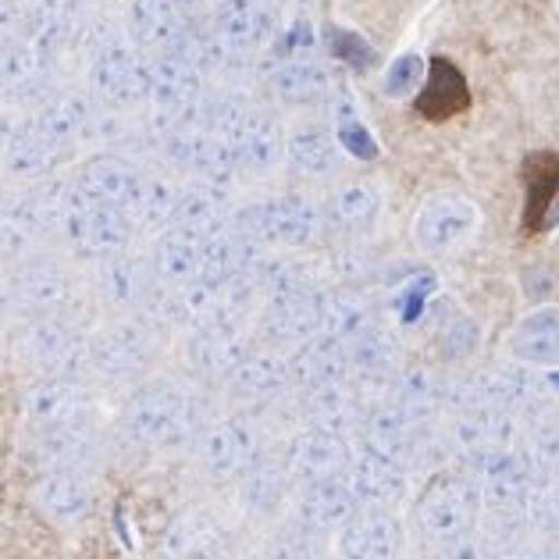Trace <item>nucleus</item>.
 I'll use <instances>...</instances> for the list:
<instances>
[{
  "instance_id": "nucleus-31",
  "label": "nucleus",
  "mask_w": 559,
  "mask_h": 559,
  "mask_svg": "<svg viewBox=\"0 0 559 559\" xmlns=\"http://www.w3.org/2000/svg\"><path fill=\"white\" fill-rule=\"evenodd\" d=\"M524 420V435H521V456L527 460V467L538 477H552L559 474V411L556 406H535Z\"/></svg>"
},
{
  "instance_id": "nucleus-26",
  "label": "nucleus",
  "mask_w": 559,
  "mask_h": 559,
  "mask_svg": "<svg viewBox=\"0 0 559 559\" xmlns=\"http://www.w3.org/2000/svg\"><path fill=\"white\" fill-rule=\"evenodd\" d=\"M36 507L44 510L50 521H79L93 507V481L86 471H47L36 485Z\"/></svg>"
},
{
  "instance_id": "nucleus-6",
  "label": "nucleus",
  "mask_w": 559,
  "mask_h": 559,
  "mask_svg": "<svg viewBox=\"0 0 559 559\" xmlns=\"http://www.w3.org/2000/svg\"><path fill=\"white\" fill-rule=\"evenodd\" d=\"M524 420L513 411H499V406H477V411L456 414L449 420V439H453L456 456H463L477 467L481 460L507 453V449L521 445Z\"/></svg>"
},
{
  "instance_id": "nucleus-47",
  "label": "nucleus",
  "mask_w": 559,
  "mask_h": 559,
  "mask_svg": "<svg viewBox=\"0 0 559 559\" xmlns=\"http://www.w3.org/2000/svg\"><path fill=\"white\" fill-rule=\"evenodd\" d=\"M338 140L346 143L349 154H357V157H364V160L378 157V143L371 140V132H367V129L360 126V118H357V115H346L343 121H338Z\"/></svg>"
},
{
  "instance_id": "nucleus-40",
  "label": "nucleus",
  "mask_w": 559,
  "mask_h": 559,
  "mask_svg": "<svg viewBox=\"0 0 559 559\" xmlns=\"http://www.w3.org/2000/svg\"><path fill=\"white\" fill-rule=\"evenodd\" d=\"M374 214H378V197L367 186H346L343 193L332 200V207H329L332 225L343 228V231L367 228V225L374 222Z\"/></svg>"
},
{
  "instance_id": "nucleus-45",
  "label": "nucleus",
  "mask_w": 559,
  "mask_h": 559,
  "mask_svg": "<svg viewBox=\"0 0 559 559\" xmlns=\"http://www.w3.org/2000/svg\"><path fill=\"white\" fill-rule=\"evenodd\" d=\"M8 168L22 175V179H33V175H44L50 168V154L47 146L36 140V135H19L15 143L8 146Z\"/></svg>"
},
{
  "instance_id": "nucleus-9",
  "label": "nucleus",
  "mask_w": 559,
  "mask_h": 559,
  "mask_svg": "<svg viewBox=\"0 0 559 559\" xmlns=\"http://www.w3.org/2000/svg\"><path fill=\"white\" fill-rule=\"evenodd\" d=\"M364 510V502L353 492L349 477H321L299 488L293 516L299 527L313 535H343V527Z\"/></svg>"
},
{
  "instance_id": "nucleus-25",
  "label": "nucleus",
  "mask_w": 559,
  "mask_h": 559,
  "mask_svg": "<svg viewBox=\"0 0 559 559\" xmlns=\"http://www.w3.org/2000/svg\"><path fill=\"white\" fill-rule=\"evenodd\" d=\"M93 445H97V435H93L86 417V420H72V425L39 428L33 442V456L47 471H83V463L93 456Z\"/></svg>"
},
{
  "instance_id": "nucleus-18",
  "label": "nucleus",
  "mask_w": 559,
  "mask_h": 559,
  "mask_svg": "<svg viewBox=\"0 0 559 559\" xmlns=\"http://www.w3.org/2000/svg\"><path fill=\"white\" fill-rule=\"evenodd\" d=\"M420 420H414L403 406H395L392 400L385 403H371L360 417L357 425V439L364 453H378V456H392V460H403L411 456V445H414V431H417Z\"/></svg>"
},
{
  "instance_id": "nucleus-2",
  "label": "nucleus",
  "mask_w": 559,
  "mask_h": 559,
  "mask_svg": "<svg viewBox=\"0 0 559 559\" xmlns=\"http://www.w3.org/2000/svg\"><path fill=\"white\" fill-rule=\"evenodd\" d=\"M477 492H481V510L496 524H527V499L535 492L538 474L527 467L521 449H507L477 463Z\"/></svg>"
},
{
  "instance_id": "nucleus-7",
  "label": "nucleus",
  "mask_w": 559,
  "mask_h": 559,
  "mask_svg": "<svg viewBox=\"0 0 559 559\" xmlns=\"http://www.w3.org/2000/svg\"><path fill=\"white\" fill-rule=\"evenodd\" d=\"M282 463H285V471L293 474L296 485H310V481H321V477H338L343 471H349L353 449L343 431L307 425L304 431H296L293 439L285 442Z\"/></svg>"
},
{
  "instance_id": "nucleus-28",
  "label": "nucleus",
  "mask_w": 559,
  "mask_h": 559,
  "mask_svg": "<svg viewBox=\"0 0 559 559\" xmlns=\"http://www.w3.org/2000/svg\"><path fill=\"white\" fill-rule=\"evenodd\" d=\"M414 107L428 121H449L453 115L467 111L471 107L467 79H463V72L449 58H435L428 68V83L417 93Z\"/></svg>"
},
{
  "instance_id": "nucleus-16",
  "label": "nucleus",
  "mask_w": 559,
  "mask_h": 559,
  "mask_svg": "<svg viewBox=\"0 0 559 559\" xmlns=\"http://www.w3.org/2000/svg\"><path fill=\"white\" fill-rule=\"evenodd\" d=\"M349 485L357 499L367 510H392L406 499V488H411V474H406L403 460L392 456H378V453H360L353 456L349 467Z\"/></svg>"
},
{
  "instance_id": "nucleus-20",
  "label": "nucleus",
  "mask_w": 559,
  "mask_h": 559,
  "mask_svg": "<svg viewBox=\"0 0 559 559\" xmlns=\"http://www.w3.org/2000/svg\"><path fill=\"white\" fill-rule=\"evenodd\" d=\"M247 357H253L247 332H239L228 321L197 329L193 338H189V364L207 378H228Z\"/></svg>"
},
{
  "instance_id": "nucleus-32",
  "label": "nucleus",
  "mask_w": 559,
  "mask_h": 559,
  "mask_svg": "<svg viewBox=\"0 0 559 559\" xmlns=\"http://www.w3.org/2000/svg\"><path fill=\"white\" fill-rule=\"evenodd\" d=\"M521 179L527 186V225L545 228V217H549L559 197V154H549V150L527 154L521 165Z\"/></svg>"
},
{
  "instance_id": "nucleus-23",
  "label": "nucleus",
  "mask_w": 559,
  "mask_h": 559,
  "mask_svg": "<svg viewBox=\"0 0 559 559\" xmlns=\"http://www.w3.org/2000/svg\"><path fill=\"white\" fill-rule=\"evenodd\" d=\"M289 367H293V385L299 392H313V389H324V385H335V381L353 378L349 346L335 343L329 335H318L299 346L293 353Z\"/></svg>"
},
{
  "instance_id": "nucleus-4",
  "label": "nucleus",
  "mask_w": 559,
  "mask_h": 559,
  "mask_svg": "<svg viewBox=\"0 0 559 559\" xmlns=\"http://www.w3.org/2000/svg\"><path fill=\"white\" fill-rule=\"evenodd\" d=\"M61 228H64V239L72 242L79 253H90V257H111L126 247L132 236L129 214L115 211L111 203L97 200L93 193H86V189H79V193L64 200Z\"/></svg>"
},
{
  "instance_id": "nucleus-11",
  "label": "nucleus",
  "mask_w": 559,
  "mask_h": 559,
  "mask_svg": "<svg viewBox=\"0 0 559 559\" xmlns=\"http://www.w3.org/2000/svg\"><path fill=\"white\" fill-rule=\"evenodd\" d=\"M22 349L44 374L79 378L90 367V343L64 321H36L25 332Z\"/></svg>"
},
{
  "instance_id": "nucleus-35",
  "label": "nucleus",
  "mask_w": 559,
  "mask_h": 559,
  "mask_svg": "<svg viewBox=\"0 0 559 559\" xmlns=\"http://www.w3.org/2000/svg\"><path fill=\"white\" fill-rule=\"evenodd\" d=\"M217 29L225 33L236 47H253L261 44L271 29L267 11H261L253 0H225L222 11H217Z\"/></svg>"
},
{
  "instance_id": "nucleus-1",
  "label": "nucleus",
  "mask_w": 559,
  "mask_h": 559,
  "mask_svg": "<svg viewBox=\"0 0 559 559\" xmlns=\"http://www.w3.org/2000/svg\"><path fill=\"white\" fill-rule=\"evenodd\" d=\"M481 492L477 481L463 471H439L428 477L414 502V524L431 545H453L477 527Z\"/></svg>"
},
{
  "instance_id": "nucleus-30",
  "label": "nucleus",
  "mask_w": 559,
  "mask_h": 559,
  "mask_svg": "<svg viewBox=\"0 0 559 559\" xmlns=\"http://www.w3.org/2000/svg\"><path fill=\"white\" fill-rule=\"evenodd\" d=\"M214 239V236H211ZM207 236L197 231L175 228L157 242V271L175 285H193L203 282V267H207Z\"/></svg>"
},
{
  "instance_id": "nucleus-33",
  "label": "nucleus",
  "mask_w": 559,
  "mask_h": 559,
  "mask_svg": "<svg viewBox=\"0 0 559 559\" xmlns=\"http://www.w3.org/2000/svg\"><path fill=\"white\" fill-rule=\"evenodd\" d=\"M231 150L247 168H264L278 154V132L257 115H236L231 121Z\"/></svg>"
},
{
  "instance_id": "nucleus-24",
  "label": "nucleus",
  "mask_w": 559,
  "mask_h": 559,
  "mask_svg": "<svg viewBox=\"0 0 559 559\" xmlns=\"http://www.w3.org/2000/svg\"><path fill=\"white\" fill-rule=\"evenodd\" d=\"M510 353L524 367H559V307H538L516 321Z\"/></svg>"
},
{
  "instance_id": "nucleus-41",
  "label": "nucleus",
  "mask_w": 559,
  "mask_h": 559,
  "mask_svg": "<svg viewBox=\"0 0 559 559\" xmlns=\"http://www.w3.org/2000/svg\"><path fill=\"white\" fill-rule=\"evenodd\" d=\"M324 86H329V75H324L318 64H307V61L285 64L282 72L275 75L278 97H282V100H293V104H304V100H318V97H324Z\"/></svg>"
},
{
  "instance_id": "nucleus-34",
  "label": "nucleus",
  "mask_w": 559,
  "mask_h": 559,
  "mask_svg": "<svg viewBox=\"0 0 559 559\" xmlns=\"http://www.w3.org/2000/svg\"><path fill=\"white\" fill-rule=\"evenodd\" d=\"M132 22H135V33H140L143 44L157 47V50L175 47L182 36L179 11H175L171 0H135Z\"/></svg>"
},
{
  "instance_id": "nucleus-27",
  "label": "nucleus",
  "mask_w": 559,
  "mask_h": 559,
  "mask_svg": "<svg viewBox=\"0 0 559 559\" xmlns=\"http://www.w3.org/2000/svg\"><path fill=\"white\" fill-rule=\"evenodd\" d=\"M445 389L449 381L439 371L425 364H411L392 378L389 400L403 406L414 420H435V414H445Z\"/></svg>"
},
{
  "instance_id": "nucleus-49",
  "label": "nucleus",
  "mask_w": 559,
  "mask_h": 559,
  "mask_svg": "<svg viewBox=\"0 0 559 559\" xmlns=\"http://www.w3.org/2000/svg\"><path fill=\"white\" fill-rule=\"evenodd\" d=\"M538 559H559V535H552L549 542L538 549Z\"/></svg>"
},
{
  "instance_id": "nucleus-17",
  "label": "nucleus",
  "mask_w": 559,
  "mask_h": 559,
  "mask_svg": "<svg viewBox=\"0 0 559 559\" xmlns=\"http://www.w3.org/2000/svg\"><path fill=\"white\" fill-rule=\"evenodd\" d=\"M293 474L285 471L282 456H261L236 481V496L239 507L253 521H275V516L289 507V488H293Z\"/></svg>"
},
{
  "instance_id": "nucleus-51",
  "label": "nucleus",
  "mask_w": 559,
  "mask_h": 559,
  "mask_svg": "<svg viewBox=\"0 0 559 559\" xmlns=\"http://www.w3.org/2000/svg\"><path fill=\"white\" fill-rule=\"evenodd\" d=\"M179 4H186V8H197V4H203V0H179Z\"/></svg>"
},
{
  "instance_id": "nucleus-21",
  "label": "nucleus",
  "mask_w": 559,
  "mask_h": 559,
  "mask_svg": "<svg viewBox=\"0 0 559 559\" xmlns=\"http://www.w3.org/2000/svg\"><path fill=\"white\" fill-rule=\"evenodd\" d=\"M367 406L371 403L364 400V392L353 378L304 392V417L310 428H329V431H343V435L357 431Z\"/></svg>"
},
{
  "instance_id": "nucleus-43",
  "label": "nucleus",
  "mask_w": 559,
  "mask_h": 559,
  "mask_svg": "<svg viewBox=\"0 0 559 559\" xmlns=\"http://www.w3.org/2000/svg\"><path fill=\"white\" fill-rule=\"evenodd\" d=\"M318 542L321 535H313L307 527H285L271 538L264 549H257L250 559H318Z\"/></svg>"
},
{
  "instance_id": "nucleus-13",
  "label": "nucleus",
  "mask_w": 559,
  "mask_h": 559,
  "mask_svg": "<svg viewBox=\"0 0 559 559\" xmlns=\"http://www.w3.org/2000/svg\"><path fill=\"white\" fill-rule=\"evenodd\" d=\"M154 343L140 324H115L90 338V367L107 381H129L143 374Z\"/></svg>"
},
{
  "instance_id": "nucleus-5",
  "label": "nucleus",
  "mask_w": 559,
  "mask_h": 559,
  "mask_svg": "<svg viewBox=\"0 0 559 559\" xmlns=\"http://www.w3.org/2000/svg\"><path fill=\"white\" fill-rule=\"evenodd\" d=\"M261 428L250 417H225L211 425L197 442L200 471L214 481H239L257 460H261Z\"/></svg>"
},
{
  "instance_id": "nucleus-12",
  "label": "nucleus",
  "mask_w": 559,
  "mask_h": 559,
  "mask_svg": "<svg viewBox=\"0 0 559 559\" xmlns=\"http://www.w3.org/2000/svg\"><path fill=\"white\" fill-rule=\"evenodd\" d=\"M242 236L253 242H278V247H304L318 236V211L304 200L261 203L239 217Z\"/></svg>"
},
{
  "instance_id": "nucleus-36",
  "label": "nucleus",
  "mask_w": 559,
  "mask_h": 559,
  "mask_svg": "<svg viewBox=\"0 0 559 559\" xmlns=\"http://www.w3.org/2000/svg\"><path fill=\"white\" fill-rule=\"evenodd\" d=\"M97 83L111 93V97L132 100V97H140L143 90H150V68H143L135 58H129V53L111 50L97 64Z\"/></svg>"
},
{
  "instance_id": "nucleus-10",
  "label": "nucleus",
  "mask_w": 559,
  "mask_h": 559,
  "mask_svg": "<svg viewBox=\"0 0 559 559\" xmlns=\"http://www.w3.org/2000/svg\"><path fill=\"white\" fill-rule=\"evenodd\" d=\"M231 552V527L214 510H186L171 521L160 542L165 559H225Z\"/></svg>"
},
{
  "instance_id": "nucleus-3",
  "label": "nucleus",
  "mask_w": 559,
  "mask_h": 559,
  "mask_svg": "<svg viewBox=\"0 0 559 559\" xmlns=\"http://www.w3.org/2000/svg\"><path fill=\"white\" fill-rule=\"evenodd\" d=\"M189 406V395L171 385V381H150V385L135 389L129 403L121 406L118 428L132 445H171L175 428Z\"/></svg>"
},
{
  "instance_id": "nucleus-50",
  "label": "nucleus",
  "mask_w": 559,
  "mask_h": 559,
  "mask_svg": "<svg viewBox=\"0 0 559 559\" xmlns=\"http://www.w3.org/2000/svg\"><path fill=\"white\" fill-rule=\"evenodd\" d=\"M559 222V197H556V203H552V211H549V217H545V228H552Z\"/></svg>"
},
{
  "instance_id": "nucleus-29",
  "label": "nucleus",
  "mask_w": 559,
  "mask_h": 559,
  "mask_svg": "<svg viewBox=\"0 0 559 559\" xmlns=\"http://www.w3.org/2000/svg\"><path fill=\"white\" fill-rule=\"evenodd\" d=\"M349 371L357 385H392V378L403 371L400 343L389 332H364L357 343H349Z\"/></svg>"
},
{
  "instance_id": "nucleus-37",
  "label": "nucleus",
  "mask_w": 559,
  "mask_h": 559,
  "mask_svg": "<svg viewBox=\"0 0 559 559\" xmlns=\"http://www.w3.org/2000/svg\"><path fill=\"white\" fill-rule=\"evenodd\" d=\"M68 293V282L61 278V271H53L47 264L22 271L15 278V299L25 310H50L58 307Z\"/></svg>"
},
{
  "instance_id": "nucleus-46",
  "label": "nucleus",
  "mask_w": 559,
  "mask_h": 559,
  "mask_svg": "<svg viewBox=\"0 0 559 559\" xmlns=\"http://www.w3.org/2000/svg\"><path fill=\"white\" fill-rule=\"evenodd\" d=\"M417 83H420V58H417V53H403V58H395V64L389 68V75H385L389 97H403V93L414 90Z\"/></svg>"
},
{
  "instance_id": "nucleus-48",
  "label": "nucleus",
  "mask_w": 559,
  "mask_h": 559,
  "mask_svg": "<svg viewBox=\"0 0 559 559\" xmlns=\"http://www.w3.org/2000/svg\"><path fill=\"white\" fill-rule=\"evenodd\" d=\"M313 44V36H310V25L307 22H299L296 29H289V36H285V50H293V47H310Z\"/></svg>"
},
{
  "instance_id": "nucleus-15",
  "label": "nucleus",
  "mask_w": 559,
  "mask_h": 559,
  "mask_svg": "<svg viewBox=\"0 0 559 559\" xmlns=\"http://www.w3.org/2000/svg\"><path fill=\"white\" fill-rule=\"evenodd\" d=\"M338 559H400L403 524L392 510H360L335 542Z\"/></svg>"
},
{
  "instance_id": "nucleus-19",
  "label": "nucleus",
  "mask_w": 559,
  "mask_h": 559,
  "mask_svg": "<svg viewBox=\"0 0 559 559\" xmlns=\"http://www.w3.org/2000/svg\"><path fill=\"white\" fill-rule=\"evenodd\" d=\"M471 385L481 406H499V411H513L521 417L535 411V406H542V392L535 385V378L524 371V364L485 367V371L471 374Z\"/></svg>"
},
{
  "instance_id": "nucleus-44",
  "label": "nucleus",
  "mask_w": 559,
  "mask_h": 559,
  "mask_svg": "<svg viewBox=\"0 0 559 559\" xmlns=\"http://www.w3.org/2000/svg\"><path fill=\"white\" fill-rule=\"evenodd\" d=\"M175 222L186 231H197V236H217L222 231V207L203 197V193H193V197H182L179 200V211H175Z\"/></svg>"
},
{
  "instance_id": "nucleus-38",
  "label": "nucleus",
  "mask_w": 559,
  "mask_h": 559,
  "mask_svg": "<svg viewBox=\"0 0 559 559\" xmlns=\"http://www.w3.org/2000/svg\"><path fill=\"white\" fill-rule=\"evenodd\" d=\"M289 157L304 175H332L338 168V146L329 132H296L289 140Z\"/></svg>"
},
{
  "instance_id": "nucleus-22",
  "label": "nucleus",
  "mask_w": 559,
  "mask_h": 559,
  "mask_svg": "<svg viewBox=\"0 0 559 559\" xmlns=\"http://www.w3.org/2000/svg\"><path fill=\"white\" fill-rule=\"evenodd\" d=\"M228 395L242 403H271L293 389V367L275 353H253L225 378Z\"/></svg>"
},
{
  "instance_id": "nucleus-52",
  "label": "nucleus",
  "mask_w": 559,
  "mask_h": 559,
  "mask_svg": "<svg viewBox=\"0 0 559 559\" xmlns=\"http://www.w3.org/2000/svg\"><path fill=\"white\" fill-rule=\"evenodd\" d=\"M549 381H552V385H559V374H552V378H549Z\"/></svg>"
},
{
  "instance_id": "nucleus-42",
  "label": "nucleus",
  "mask_w": 559,
  "mask_h": 559,
  "mask_svg": "<svg viewBox=\"0 0 559 559\" xmlns=\"http://www.w3.org/2000/svg\"><path fill=\"white\" fill-rule=\"evenodd\" d=\"M527 527L542 535H559V474L538 477L527 499Z\"/></svg>"
},
{
  "instance_id": "nucleus-39",
  "label": "nucleus",
  "mask_w": 559,
  "mask_h": 559,
  "mask_svg": "<svg viewBox=\"0 0 559 559\" xmlns=\"http://www.w3.org/2000/svg\"><path fill=\"white\" fill-rule=\"evenodd\" d=\"M100 289L115 307H132L146 296V267L135 261H111L100 275Z\"/></svg>"
},
{
  "instance_id": "nucleus-8",
  "label": "nucleus",
  "mask_w": 559,
  "mask_h": 559,
  "mask_svg": "<svg viewBox=\"0 0 559 559\" xmlns=\"http://www.w3.org/2000/svg\"><path fill=\"white\" fill-rule=\"evenodd\" d=\"M477 228V207L467 197L439 193L425 200V207L414 217V239L425 253H453L463 247Z\"/></svg>"
},
{
  "instance_id": "nucleus-14",
  "label": "nucleus",
  "mask_w": 559,
  "mask_h": 559,
  "mask_svg": "<svg viewBox=\"0 0 559 559\" xmlns=\"http://www.w3.org/2000/svg\"><path fill=\"white\" fill-rule=\"evenodd\" d=\"M86 389L79 378L44 374L22 392V411L36 428H58L72 425V420H86Z\"/></svg>"
}]
</instances>
